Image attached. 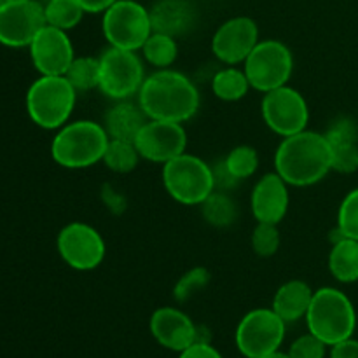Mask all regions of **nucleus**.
<instances>
[{
    "label": "nucleus",
    "instance_id": "nucleus-31",
    "mask_svg": "<svg viewBox=\"0 0 358 358\" xmlns=\"http://www.w3.org/2000/svg\"><path fill=\"white\" fill-rule=\"evenodd\" d=\"M252 250L257 257L269 259L278 252L280 243H282V236H280L278 224L269 222H257L254 231H252Z\"/></svg>",
    "mask_w": 358,
    "mask_h": 358
},
{
    "label": "nucleus",
    "instance_id": "nucleus-37",
    "mask_svg": "<svg viewBox=\"0 0 358 358\" xmlns=\"http://www.w3.org/2000/svg\"><path fill=\"white\" fill-rule=\"evenodd\" d=\"M331 348V358H358V341L353 338L345 339Z\"/></svg>",
    "mask_w": 358,
    "mask_h": 358
},
{
    "label": "nucleus",
    "instance_id": "nucleus-32",
    "mask_svg": "<svg viewBox=\"0 0 358 358\" xmlns=\"http://www.w3.org/2000/svg\"><path fill=\"white\" fill-rule=\"evenodd\" d=\"M210 271L203 266H196L185 271L180 278L177 280L173 287V299L177 303H185V301L192 299L196 294L201 292L206 285L210 283Z\"/></svg>",
    "mask_w": 358,
    "mask_h": 358
},
{
    "label": "nucleus",
    "instance_id": "nucleus-4",
    "mask_svg": "<svg viewBox=\"0 0 358 358\" xmlns=\"http://www.w3.org/2000/svg\"><path fill=\"white\" fill-rule=\"evenodd\" d=\"M306 325L311 334L327 346H334L353 338L357 329V311L352 299L336 287L315 290L306 313Z\"/></svg>",
    "mask_w": 358,
    "mask_h": 358
},
{
    "label": "nucleus",
    "instance_id": "nucleus-7",
    "mask_svg": "<svg viewBox=\"0 0 358 358\" xmlns=\"http://www.w3.org/2000/svg\"><path fill=\"white\" fill-rule=\"evenodd\" d=\"M100 83L98 90L108 100L121 101L138 96L145 80V66L138 51H128L108 45L100 56Z\"/></svg>",
    "mask_w": 358,
    "mask_h": 358
},
{
    "label": "nucleus",
    "instance_id": "nucleus-20",
    "mask_svg": "<svg viewBox=\"0 0 358 358\" xmlns=\"http://www.w3.org/2000/svg\"><path fill=\"white\" fill-rule=\"evenodd\" d=\"M152 31L178 38L194 28L198 13L191 0H157L149 9Z\"/></svg>",
    "mask_w": 358,
    "mask_h": 358
},
{
    "label": "nucleus",
    "instance_id": "nucleus-5",
    "mask_svg": "<svg viewBox=\"0 0 358 358\" xmlns=\"http://www.w3.org/2000/svg\"><path fill=\"white\" fill-rule=\"evenodd\" d=\"M76 101L77 91L65 76H38L24 98L30 121L48 131H56L70 121Z\"/></svg>",
    "mask_w": 358,
    "mask_h": 358
},
{
    "label": "nucleus",
    "instance_id": "nucleus-23",
    "mask_svg": "<svg viewBox=\"0 0 358 358\" xmlns=\"http://www.w3.org/2000/svg\"><path fill=\"white\" fill-rule=\"evenodd\" d=\"M332 245L327 257V268L332 278L339 283L358 282V240H352L339 233L338 229L332 231Z\"/></svg>",
    "mask_w": 358,
    "mask_h": 358
},
{
    "label": "nucleus",
    "instance_id": "nucleus-25",
    "mask_svg": "<svg viewBox=\"0 0 358 358\" xmlns=\"http://www.w3.org/2000/svg\"><path fill=\"white\" fill-rule=\"evenodd\" d=\"M201 210V217L206 224L217 229H226L231 227L238 219V205L229 192L226 191H215L199 205Z\"/></svg>",
    "mask_w": 358,
    "mask_h": 358
},
{
    "label": "nucleus",
    "instance_id": "nucleus-19",
    "mask_svg": "<svg viewBox=\"0 0 358 358\" xmlns=\"http://www.w3.org/2000/svg\"><path fill=\"white\" fill-rule=\"evenodd\" d=\"M331 145L332 171L352 175L358 171V124L352 117H338L324 133Z\"/></svg>",
    "mask_w": 358,
    "mask_h": 358
},
{
    "label": "nucleus",
    "instance_id": "nucleus-26",
    "mask_svg": "<svg viewBox=\"0 0 358 358\" xmlns=\"http://www.w3.org/2000/svg\"><path fill=\"white\" fill-rule=\"evenodd\" d=\"M140 55L156 70L171 69L178 58V42L171 35L152 31L140 49Z\"/></svg>",
    "mask_w": 358,
    "mask_h": 358
},
{
    "label": "nucleus",
    "instance_id": "nucleus-10",
    "mask_svg": "<svg viewBox=\"0 0 358 358\" xmlns=\"http://www.w3.org/2000/svg\"><path fill=\"white\" fill-rule=\"evenodd\" d=\"M287 324L273 308L248 311L236 327V346L247 358H261L278 352L285 339Z\"/></svg>",
    "mask_w": 358,
    "mask_h": 358
},
{
    "label": "nucleus",
    "instance_id": "nucleus-14",
    "mask_svg": "<svg viewBox=\"0 0 358 358\" xmlns=\"http://www.w3.org/2000/svg\"><path fill=\"white\" fill-rule=\"evenodd\" d=\"M135 145L142 159L166 164L187 152V131L182 122L149 119L136 135Z\"/></svg>",
    "mask_w": 358,
    "mask_h": 358
},
{
    "label": "nucleus",
    "instance_id": "nucleus-9",
    "mask_svg": "<svg viewBox=\"0 0 358 358\" xmlns=\"http://www.w3.org/2000/svg\"><path fill=\"white\" fill-rule=\"evenodd\" d=\"M243 70L252 90L264 94L289 84L294 73V55L278 38H264L245 59Z\"/></svg>",
    "mask_w": 358,
    "mask_h": 358
},
{
    "label": "nucleus",
    "instance_id": "nucleus-11",
    "mask_svg": "<svg viewBox=\"0 0 358 358\" xmlns=\"http://www.w3.org/2000/svg\"><path fill=\"white\" fill-rule=\"evenodd\" d=\"M261 114L264 124L282 138L304 131L310 122V107L306 98L289 84L264 93Z\"/></svg>",
    "mask_w": 358,
    "mask_h": 358
},
{
    "label": "nucleus",
    "instance_id": "nucleus-38",
    "mask_svg": "<svg viewBox=\"0 0 358 358\" xmlns=\"http://www.w3.org/2000/svg\"><path fill=\"white\" fill-rule=\"evenodd\" d=\"M117 0H79L86 14H103Z\"/></svg>",
    "mask_w": 358,
    "mask_h": 358
},
{
    "label": "nucleus",
    "instance_id": "nucleus-27",
    "mask_svg": "<svg viewBox=\"0 0 358 358\" xmlns=\"http://www.w3.org/2000/svg\"><path fill=\"white\" fill-rule=\"evenodd\" d=\"M140 152L136 149L135 142H129V140H117L110 138L108 140V145L105 149L103 159L101 163L108 168L110 171L119 175L131 173L140 163Z\"/></svg>",
    "mask_w": 358,
    "mask_h": 358
},
{
    "label": "nucleus",
    "instance_id": "nucleus-41",
    "mask_svg": "<svg viewBox=\"0 0 358 358\" xmlns=\"http://www.w3.org/2000/svg\"><path fill=\"white\" fill-rule=\"evenodd\" d=\"M41 2H42V3H45V2H49V0H41Z\"/></svg>",
    "mask_w": 358,
    "mask_h": 358
},
{
    "label": "nucleus",
    "instance_id": "nucleus-35",
    "mask_svg": "<svg viewBox=\"0 0 358 358\" xmlns=\"http://www.w3.org/2000/svg\"><path fill=\"white\" fill-rule=\"evenodd\" d=\"M212 170H213V180H215V189H219V191L229 192L231 189L236 187V185L240 184V182H238L236 178L227 171V168L224 166L222 161L217 163V166H212Z\"/></svg>",
    "mask_w": 358,
    "mask_h": 358
},
{
    "label": "nucleus",
    "instance_id": "nucleus-1",
    "mask_svg": "<svg viewBox=\"0 0 358 358\" xmlns=\"http://www.w3.org/2000/svg\"><path fill=\"white\" fill-rule=\"evenodd\" d=\"M138 103L149 119L184 124L198 114L201 94L185 73L161 69L145 77L138 91Z\"/></svg>",
    "mask_w": 358,
    "mask_h": 358
},
{
    "label": "nucleus",
    "instance_id": "nucleus-17",
    "mask_svg": "<svg viewBox=\"0 0 358 358\" xmlns=\"http://www.w3.org/2000/svg\"><path fill=\"white\" fill-rule=\"evenodd\" d=\"M150 334L163 348L182 353L198 343V327L189 315L173 306L157 308L149 322Z\"/></svg>",
    "mask_w": 358,
    "mask_h": 358
},
{
    "label": "nucleus",
    "instance_id": "nucleus-22",
    "mask_svg": "<svg viewBox=\"0 0 358 358\" xmlns=\"http://www.w3.org/2000/svg\"><path fill=\"white\" fill-rule=\"evenodd\" d=\"M149 121L140 103L131 100L115 101L103 115V128L110 138L135 142L143 124Z\"/></svg>",
    "mask_w": 358,
    "mask_h": 358
},
{
    "label": "nucleus",
    "instance_id": "nucleus-34",
    "mask_svg": "<svg viewBox=\"0 0 358 358\" xmlns=\"http://www.w3.org/2000/svg\"><path fill=\"white\" fill-rule=\"evenodd\" d=\"M325 350H327V345L308 331V334L299 336V338L290 345L289 357L290 358H325Z\"/></svg>",
    "mask_w": 358,
    "mask_h": 358
},
{
    "label": "nucleus",
    "instance_id": "nucleus-33",
    "mask_svg": "<svg viewBox=\"0 0 358 358\" xmlns=\"http://www.w3.org/2000/svg\"><path fill=\"white\" fill-rule=\"evenodd\" d=\"M336 229L346 238L358 240V187L352 189L343 198L338 210V224Z\"/></svg>",
    "mask_w": 358,
    "mask_h": 358
},
{
    "label": "nucleus",
    "instance_id": "nucleus-6",
    "mask_svg": "<svg viewBox=\"0 0 358 358\" xmlns=\"http://www.w3.org/2000/svg\"><path fill=\"white\" fill-rule=\"evenodd\" d=\"M161 178L168 196L185 206H199L215 191L212 166L189 152L163 164Z\"/></svg>",
    "mask_w": 358,
    "mask_h": 358
},
{
    "label": "nucleus",
    "instance_id": "nucleus-8",
    "mask_svg": "<svg viewBox=\"0 0 358 358\" xmlns=\"http://www.w3.org/2000/svg\"><path fill=\"white\" fill-rule=\"evenodd\" d=\"M101 31L112 48L140 51L152 34L149 9L136 0H117L101 14Z\"/></svg>",
    "mask_w": 358,
    "mask_h": 358
},
{
    "label": "nucleus",
    "instance_id": "nucleus-24",
    "mask_svg": "<svg viewBox=\"0 0 358 358\" xmlns=\"http://www.w3.org/2000/svg\"><path fill=\"white\" fill-rule=\"evenodd\" d=\"M252 90L248 77L243 69L226 65L212 77V93L219 100L233 103L243 100Z\"/></svg>",
    "mask_w": 358,
    "mask_h": 358
},
{
    "label": "nucleus",
    "instance_id": "nucleus-16",
    "mask_svg": "<svg viewBox=\"0 0 358 358\" xmlns=\"http://www.w3.org/2000/svg\"><path fill=\"white\" fill-rule=\"evenodd\" d=\"M30 59L41 76H65L76 58L69 31L45 24L28 45Z\"/></svg>",
    "mask_w": 358,
    "mask_h": 358
},
{
    "label": "nucleus",
    "instance_id": "nucleus-36",
    "mask_svg": "<svg viewBox=\"0 0 358 358\" xmlns=\"http://www.w3.org/2000/svg\"><path fill=\"white\" fill-rule=\"evenodd\" d=\"M178 358H224V357L206 341H198L194 343V345L189 346L187 350H184Z\"/></svg>",
    "mask_w": 358,
    "mask_h": 358
},
{
    "label": "nucleus",
    "instance_id": "nucleus-3",
    "mask_svg": "<svg viewBox=\"0 0 358 358\" xmlns=\"http://www.w3.org/2000/svg\"><path fill=\"white\" fill-rule=\"evenodd\" d=\"M110 136L103 124L91 119L69 121L56 129L51 142V157L58 166L66 170H84L103 159Z\"/></svg>",
    "mask_w": 358,
    "mask_h": 358
},
{
    "label": "nucleus",
    "instance_id": "nucleus-15",
    "mask_svg": "<svg viewBox=\"0 0 358 358\" xmlns=\"http://www.w3.org/2000/svg\"><path fill=\"white\" fill-rule=\"evenodd\" d=\"M259 24L248 16H234L224 21L212 37V52L220 63L243 65L259 44Z\"/></svg>",
    "mask_w": 358,
    "mask_h": 358
},
{
    "label": "nucleus",
    "instance_id": "nucleus-21",
    "mask_svg": "<svg viewBox=\"0 0 358 358\" xmlns=\"http://www.w3.org/2000/svg\"><path fill=\"white\" fill-rule=\"evenodd\" d=\"M315 290L304 280H289L278 287L271 308L285 324H294L306 318Z\"/></svg>",
    "mask_w": 358,
    "mask_h": 358
},
{
    "label": "nucleus",
    "instance_id": "nucleus-29",
    "mask_svg": "<svg viewBox=\"0 0 358 358\" xmlns=\"http://www.w3.org/2000/svg\"><path fill=\"white\" fill-rule=\"evenodd\" d=\"M66 80L77 93L98 90L100 83V59L98 56H76L65 73Z\"/></svg>",
    "mask_w": 358,
    "mask_h": 358
},
{
    "label": "nucleus",
    "instance_id": "nucleus-28",
    "mask_svg": "<svg viewBox=\"0 0 358 358\" xmlns=\"http://www.w3.org/2000/svg\"><path fill=\"white\" fill-rule=\"evenodd\" d=\"M86 10L79 3V0H49L44 3L45 24L70 31L79 27Z\"/></svg>",
    "mask_w": 358,
    "mask_h": 358
},
{
    "label": "nucleus",
    "instance_id": "nucleus-2",
    "mask_svg": "<svg viewBox=\"0 0 358 358\" xmlns=\"http://www.w3.org/2000/svg\"><path fill=\"white\" fill-rule=\"evenodd\" d=\"M275 171L290 187H310L332 171L331 145L324 133L304 131L282 138L275 152Z\"/></svg>",
    "mask_w": 358,
    "mask_h": 358
},
{
    "label": "nucleus",
    "instance_id": "nucleus-12",
    "mask_svg": "<svg viewBox=\"0 0 358 358\" xmlns=\"http://www.w3.org/2000/svg\"><path fill=\"white\" fill-rule=\"evenodd\" d=\"M56 248L69 268L76 271H93L107 255V245L96 227L86 222H69L56 236Z\"/></svg>",
    "mask_w": 358,
    "mask_h": 358
},
{
    "label": "nucleus",
    "instance_id": "nucleus-39",
    "mask_svg": "<svg viewBox=\"0 0 358 358\" xmlns=\"http://www.w3.org/2000/svg\"><path fill=\"white\" fill-rule=\"evenodd\" d=\"M261 358H290V357H289V353H280V352H275V353H269V355L261 357Z\"/></svg>",
    "mask_w": 358,
    "mask_h": 358
},
{
    "label": "nucleus",
    "instance_id": "nucleus-30",
    "mask_svg": "<svg viewBox=\"0 0 358 358\" xmlns=\"http://www.w3.org/2000/svg\"><path fill=\"white\" fill-rule=\"evenodd\" d=\"M224 166L238 182L254 177L259 170V152L252 145H236L222 159Z\"/></svg>",
    "mask_w": 358,
    "mask_h": 358
},
{
    "label": "nucleus",
    "instance_id": "nucleus-40",
    "mask_svg": "<svg viewBox=\"0 0 358 358\" xmlns=\"http://www.w3.org/2000/svg\"><path fill=\"white\" fill-rule=\"evenodd\" d=\"M9 2H13V0H0V7L6 6V3H9Z\"/></svg>",
    "mask_w": 358,
    "mask_h": 358
},
{
    "label": "nucleus",
    "instance_id": "nucleus-13",
    "mask_svg": "<svg viewBox=\"0 0 358 358\" xmlns=\"http://www.w3.org/2000/svg\"><path fill=\"white\" fill-rule=\"evenodd\" d=\"M44 27L41 0H13L0 7V44L6 48H28Z\"/></svg>",
    "mask_w": 358,
    "mask_h": 358
},
{
    "label": "nucleus",
    "instance_id": "nucleus-18",
    "mask_svg": "<svg viewBox=\"0 0 358 358\" xmlns=\"http://www.w3.org/2000/svg\"><path fill=\"white\" fill-rule=\"evenodd\" d=\"M290 185L276 171L262 175L250 194V208L257 222L280 224L289 213Z\"/></svg>",
    "mask_w": 358,
    "mask_h": 358
}]
</instances>
